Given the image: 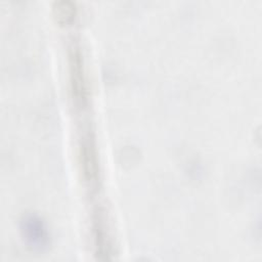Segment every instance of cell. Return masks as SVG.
Returning <instances> with one entry per match:
<instances>
[{"mask_svg": "<svg viewBox=\"0 0 262 262\" xmlns=\"http://www.w3.org/2000/svg\"><path fill=\"white\" fill-rule=\"evenodd\" d=\"M54 15L60 23H69L74 15L75 8L71 2L68 1H59L55 3L53 8Z\"/></svg>", "mask_w": 262, "mask_h": 262, "instance_id": "6da1fadb", "label": "cell"}]
</instances>
